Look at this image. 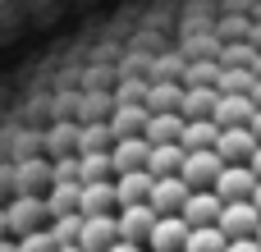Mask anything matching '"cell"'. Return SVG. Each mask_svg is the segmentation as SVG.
Here are the masks:
<instances>
[{
	"label": "cell",
	"mask_w": 261,
	"mask_h": 252,
	"mask_svg": "<svg viewBox=\"0 0 261 252\" xmlns=\"http://www.w3.org/2000/svg\"><path fill=\"white\" fill-rule=\"evenodd\" d=\"M5 220H9V234L18 239V234H32V230H41L46 220H50V211H46V197L41 193H18L9 207H5Z\"/></svg>",
	"instance_id": "6da1fadb"
},
{
	"label": "cell",
	"mask_w": 261,
	"mask_h": 252,
	"mask_svg": "<svg viewBox=\"0 0 261 252\" xmlns=\"http://www.w3.org/2000/svg\"><path fill=\"white\" fill-rule=\"evenodd\" d=\"M220 170H225V156L216 147H197V152H184V170L179 174H184L188 188H211Z\"/></svg>",
	"instance_id": "7a4b0ae2"
},
{
	"label": "cell",
	"mask_w": 261,
	"mask_h": 252,
	"mask_svg": "<svg viewBox=\"0 0 261 252\" xmlns=\"http://www.w3.org/2000/svg\"><path fill=\"white\" fill-rule=\"evenodd\" d=\"M188 193H193V188L184 184V174H156V179H151V197H147V202H151V211H156V216H179V211H184V202H188Z\"/></svg>",
	"instance_id": "3957f363"
},
{
	"label": "cell",
	"mask_w": 261,
	"mask_h": 252,
	"mask_svg": "<svg viewBox=\"0 0 261 252\" xmlns=\"http://www.w3.org/2000/svg\"><path fill=\"white\" fill-rule=\"evenodd\" d=\"M229 239H243V234H257V225H261V211H257V202L252 197H234V202H225L220 207V220H216Z\"/></svg>",
	"instance_id": "277c9868"
},
{
	"label": "cell",
	"mask_w": 261,
	"mask_h": 252,
	"mask_svg": "<svg viewBox=\"0 0 261 252\" xmlns=\"http://www.w3.org/2000/svg\"><path fill=\"white\" fill-rule=\"evenodd\" d=\"M225 202H234V197H252V188H257V170L248 165V161H225V170L216 174V184H211Z\"/></svg>",
	"instance_id": "5b68a950"
},
{
	"label": "cell",
	"mask_w": 261,
	"mask_h": 252,
	"mask_svg": "<svg viewBox=\"0 0 261 252\" xmlns=\"http://www.w3.org/2000/svg\"><path fill=\"white\" fill-rule=\"evenodd\" d=\"M115 239H119L115 211H106V216H83V230H78V248L83 252H106Z\"/></svg>",
	"instance_id": "8992f818"
},
{
	"label": "cell",
	"mask_w": 261,
	"mask_h": 252,
	"mask_svg": "<svg viewBox=\"0 0 261 252\" xmlns=\"http://www.w3.org/2000/svg\"><path fill=\"white\" fill-rule=\"evenodd\" d=\"M115 220H119V239H128V243H142V248H147V234H151V225H156L151 202L119 207V211H115Z\"/></svg>",
	"instance_id": "52a82bcc"
},
{
	"label": "cell",
	"mask_w": 261,
	"mask_h": 252,
	"mask_svg": "<svg viewBox=\"0 0 261 252\" xmlns=\"http://www.w3.org/2000/svg\"><path fill=\"white\" fill-rule=\"evenodd\" d=\"M184 239H188V220L184 216H156V225L147 234V248L151 252H184Z\"/></svg>",
	"instance_id": "ba28073f"
},
{
	"label": "cell",
	"mask_w": 261,
	"mask_h": 252,
	"mask_svg": "<svg viewBox=\"0 0 261 252\" xmlns=\"http://www.w3.org/2000/svg\"><path fill=\"white\" fill-rule=\"evenodd\" d=\"M252 110H257L252 92H220V96H216L211 119H216L220 129H229V124H248V119H252Z\"/></svg>",
	"instance_id": "9c48e42d"
},
{
	"label": "cell",
	"mask_w": 261,
	"mask_h": 252,
	"mask_svg": "<svg viewBox=\"0 0 261 252\" xmlns=\"http://www.w3.org/2000/svg\"><path fill=\"white\" fill-rule=\"evenodd\" d=\"M220 207H225V197H220L216 188H193L179 216H184L188 225H216V220H220Z\"/></svg>",
	"instance_id": "30bf717a"
},
{
	"label": "cell",
	"mask_w": 261,
	"mask_h": 252,
	"mask_svg": "<svg viewBox=\"0 0 261 252\" xmlns=\"http://www.w3.org/2000/svg\"><path fill=\"white\" fill-rule=\"evenodd\" d=\"M216 96H220V87H216V83H184L179 115H184V119H211V110H216Z\"/></svg>",
	"instance_id": "8fae6325"
},
{
	"label": "cell",
	"mask_w": 261,
	"mask_h": 252,
	"mask_svg": "<svg viewBox=\"0 0 261 252\" xmlns=\"http://www.w3.org/2000/svg\"><path fill=\"white\" fill-rule=\"evenodd\" d=\"M147 152H151V142H147L142 133H133V138H115V142H110L115 174H124V170H147Z\"/></svg>",
	"instance_id": "7c38bea8"
},
{
	"label": "cell",
	"mask_w": 261,
	"mask_h": 252,
	"mask_svg": "<svg viewBox=\"0 0 261 252\" xmlns=\"http://www.w3.org/2000/svg\"><path fill=\"white\" fill-rule=\"evenodd\" d=\"M216 152H220L225 161H248V156L257 152V133H252L248 124H229V129H220Z\"/></svg>",
	"instance_id": "4fadbf2b"
},
{
	"label": "cell",
	"mask_w": 261,
	"mask_h": 252,
	"mask_svg": "<svg viewBox=\"0 0 261 252\" xmlns=\"http://www.w3.org/2000/svg\"><path fill=\"white\" fill-rule=\"evenodd\" d=\"M78 211H83V216H106V211H119V197H115V179H92V184H83Z\"/></svg>",
	"instance_id": "5bb4252c"
},
{
	"label": "cell",
	"mask_w": 261,
	"mask_h": 252,
	"mask_svg": "<svg viewBox=\"0 0 261 252\" xmlns=\"http://www.w3.org/2000/svg\"><path fill=\"white\" fill-rule=\"evenodd\" d=\"M151 170H124V174H115V197H119V207H138V202H147L151 197Z\"/></svg>",
	"instance_id": "9a60e30c"
},
{
	"label": "cell",
	"mask_w": 261,
	"mask_h": 252,
	"mask_svg": "<svg viewBox=\"0 0 261 252\" xmlns=\"http://www.w3.org/2000/svg\"><path fill=\"white\" fill-rule=\"evenodd\" d=\"M147 101H119V110L110 115V129H115V138H133V133H142L147 129Z\"/></svg>",
	"instance_id": "2e32d148"
},
{
	"label": "cell",
	"mask_w": 261,
	"mask_h": 252,
	"mask_svg": "<svg viewBox=\"0 0 261 252\" xmlns=\"http://www.w3.org/2000/svg\"><path fill=\"white\" fill-rule=\"evenodd\" d=\"M179 133H184V115L179 110H151L147 115V129H142L147 142H179Z\"/></svg>",
	"instance_id": "e0dca14e"
},
{
	"label": "cell",
	"mask_w": 261,
	"mask_h": 252,
	"mask_svg": "<svg viewBox=\"0 0 261 252\" xmlns=\"http://www.w3.org/2000/svg\"><path fill=\"white\" fill-rule=\"evenodd\" d=\"M147 170L151 174H179L184 170V142H151Z\"/></svg>",
	"instance_id": "ac0fdd59"
},
{
	"label": "cell",
	"mask_w": 261,
	"mask_h": 252,
	"mask_svg": "<svg viewBox=\"0 0 261 252\" xmlns=\"http://www.w3.org/2000/svg\"><path fill=\"white\" fill-rule=\"evenodd\" d=\"M229 234L220 225H188V239H184V252H225Z\"/></svg>",
	"instance_id": "d6986e66"
},
{
	"label": "cell",
	"mask_w": 261,
	"mask_h": 252,
	"mask_svg": "<svg viewBox=\"0 0 261 252\" xmlns=\"http://www.w3.org/2000/svg\"><path fill=\"white\" fill-rule=\"evenodd\" d=\"M216 138H220V124H216V119H184V133H179L184 152H197V147H216Z\"/></svg>",
	"instance_id": "ffe728a7"
},
{
	"label": "cell",
	"mask_w": 261,
	"mask_h": 252,
	"mask_svg": "<svg viewBox=\"0 0 261 252\" xmlns=\"http://www.w3.org/2000/svg\"><path fill=\"white\" fill-rule=\"evenodd\" d=\"M41 184H50V165H46V161L28 156V161L14 165V188H18V193H37Z\"/></svg>",
	"instance_id": "44dd1931"
},
{
	"label": "cell",
	"mask_w": 261,
	"mask_h": 252,
	"mask_svg": "<svg viewBox=\"0 0 261 252\" xmlns=\"http://www.w3.org/2000/svg\"><path fill=\"white\" fill-rule=\"evenodd\" d=\"M147 110H179V101H184V83H170V78H161V83H151L147 87Z\"/></svg>",
	"instance_id": "7402d4cb"
},
{
	"label": "cell",
	"mask_w": 261,
	"mask_h": 252,
	"mask_svg": "<svg viewBox=\"0 0 261 252\" xmlns=\"http://www.w3.org/2000/svg\"><path fill=\"white\" fill-rule=\"evenodd\" d=\"M110 174H115L110 152H83V156H78V179H83V184H92V179H110Z\"/></svg>",
	"instance_id": "603a6c76"
},
{
	"label": "cell",
	"mask_w": 261,
	"mask_h": 252,
	"mask_svg": "<svg viewBox=\"0 0 261 252\" xmlns=\"http://www.w3.org/2000/svg\"><path fill=\"white\" fill-rule=\"evenodd\" d=\"M46 230H50L55 248H60V243H78V230H83V211H69V216H50V220H46Z\"/></svg>",
	"instance_id": "cb8c5ba5"
},
{
	"label": "cell",
	"mask_w": 261,
	"mask_h": 252,
	"mask_svg": "<svg viewBox=\"0 0 261 252\" xmlns=\"http://www.w3.org/2000/svg\"><path fill=\"white\" fill-rule=\"evenodd\" d=\"M110 142H115V129H110V124H87V129H78V152H110Z\"/></svg>",
	"instance_id": "d4e9b609"
},
{
	"label": "cell",
	"mask_w": 261,
	"mask_h": 252,
	"mask_svg": "<svg viewBox=\"0 0 261 252\" xmlns=\"http://www.w3.org/2000/svg\"><path fill=\"white\" fill-rule=\"evenodd\" d=\"M14 252H55V239H50V230L41 225V230H32V234H18V239H14Z\"/></svg>",
	"instance_id": "484cf974"
},
{
	"label": "cell",
	"mask_w": 261,
	"mask_h": 252,
	"mask_svg": "<svg viewBox=\"0 0 261 252\" xmlns=\"http://www.w3.org/2000/svg\"><path fill=\"white\" fill-rule=\"evenodd\" d=\"M50 142H55L60 152H69V147H78V124H64V119H60V124L50 129Z\"/></svg>",
	"instance_id": "4316f807"
},
{
	"label": "cell",
	"mask_w": 261,
	"mask_h": 252,
	"mask_svg": "<svg viewBox=\"0 0 261 252\" xmlns=\"http://www.w3.org/2000/svg\"><path fill=\"white\" fill-rule=\"evenodd\" d=\"M252 55H257V46H229L225 64H252Z\"/></svg>",
	"instance_id": "83f0119b"
},
{
	"label": "cell",
	"mask_w": 261,
	"mask_h": 252,
	"mask_svg": "<svg viewBox=\"0 0 261 252\" xmlns=\"http://www.w3.org/2000/svg\"><path fill=\"white\" fill-rule=\"evenodd\" d=\"M216 78H220L216 64H193V69H188V83H216Z\"/></svg>",
	"instance_id": "f1b7e54d"
},
{
	"label": "cell",
	"mask_w": 261,
	"mask_h": 252,
	"mask_svg": "<svg viewBox=\"0 0 261 252\" xmlns=\"http://www.w3.org/2000/svg\"><path fill=\"white\" fill-rule=\"evenodd\" d=\"M225 252H261V243H257V234H243V239H229Z\"/></svg>",
	"instance_id": "f546056e"
},
{
	"label": "cell",
	"mask_w": 261,
	"mask_h": 252,
	"mask_svg": "<svg viewBox=\"0 0 261 252\" xmlns=\"http://www.w3.org/2000/svg\"><path fill=\"white\" fill-rule=\"evenodd\" d=\"M147 96V83H124L119 87V101H142Z\"/></svg>",
	"instance_id": "4dcf8cb0"
},
{
	"label": "cell",
	"mask_w": 261,
	"mask_h": 252,
	"mask_svg": "<svg viewBox=\"0 0 261 252\" xmlns=\"http://www.w3.org/2000/svg\"><path fill=\"white\" fill-rule=\"evenodd\" d=\"M106 252H147V248H142V243H128V239H115Z\"/></svg>",
	"instance_id": "1f68e13d"
},
{
	"label": "cell",
	"mask_w": 261,
	"mask_h": 252,
	"mask_svg": "<svg viewBox=\"0 0 261 252\" xmlns=\"http://www.w3.org/2000/svg\"><path fill=\"white\" fill-rule=\"evenodd\" d=\"M248 129L257 133V142H261V106H257V110H252V119H248Z\"/></svg>",
	"instance_id": "d6a6232c"
},
{
	"label": "cell",
	"mask_w": 261,
	"mask_h": 252,
	"mask_svg": "<svg viewBox=\"0 0 261 252\" xmlns=\"http://www.w3.org/2000/svg\"><path fill=\"white\" fill-rule=\"evenodd\" d=\"M248 165H252V170H257V179H261V142H257V152H252V156H248Z\"/></svg>",
	"instance_id": "836d02e7"
},
{
	"label": "cell",
	"mask_w": 261,
	"mask_h": 252,
	"mask_svg": "<svg viewBox=\"0 0 261 252\" xmlns=\"http://www.w3.org/2000/svg\"><path fill=\"white\" fill-rule=\"evenodd\" d=\"M252 73H257V78H261V51H257V55H252Z\"/></svg>",
	"instance_id": "e575fe53"
},
{
	"label": "cell",
	"mask_w": 261,
	"mask_h": 252,
	"mask_svg": "<svg viewBox=\"0 0 261 252\" xmlns=\"http://www.w3.org/2000/svg\"><path fill=\"white\" fill-rule=\"evenodd\" d=\"M252 101H257V106H261V78H257V83H252Z\"/></svg>",
	"instance_id": "d590c367"
},
{
	"label": "cell",
	"mask_w": 261,
	"mask_h": 252,
	"mask_svg": "<svg viewBox=\"0 0 261 252\" xmlns=\"http://www.w3.org/2000/svg\"><path fill=\"white\" fill-rule=\"evenodd\" d=\"M55 252H83V248H78V243H60Z\"/></svg>",
	"instance_id": "8d00e7d4"
},
{
	"label": "cell",
	"mask_w": 261,
	"mask_h": 252,
	"mask_svg": "<svg viewBox=\"0 0 261 252\" xmlns=\"http://www.w3.org/2000/svg\"><path fill=\"white\" fill-rule=\"evenodd\" d=\"M252 202H257V211H261V179H257V188H252Z\"/></svg>",
	"instance_id": "74e56055"
},
{
	"label": "cell",
	"mask_w": 261,
	"mask_h": 252,
	"mask_svg": "<svg viewBox=\"0 0 261 252\" xmlns=\"http://www.w3.org/2000/svg\"><path fill=\"white\" fill-rule=\"evenodd\" d=\"M5 234H9V220H5V211H0V239H5Z\"/></svg>",
	"instance_id": "f35d334b"
},
{
	"label": "cell",
	"mask_w": 261,
	"mask_h": 252,
	"mask_svg": "<svg viewBox=\"0 0 261 252\" xmlns=\"http://www.w3.org/2000/svg\"><path fill=\"white\" fill-rule=\"evenodd\" d=\"M0 252H14V243H9V239H0Z\"/></svg>",
	"instance_id": "ab89813d"
},
{
	"label": "cell",
	"mask_w": 261,
	"mask_h": 252,
	"mask_svg": "<svg viewBox=\"0 0 261 252\" xmlns=\"http://www.w3.org/2000/svg\"><path fill=\"white\" fill-rule=\"evenodd\" d=\"M257 243H261V225H257Z\"/></svg>",
	"instance_id": "60d3db41"
},
{
	"label": "cell",
	"mask_w": 261,
	"mask_h": 252,
	"mask_svg": "<svg viewBox=\"0 0 261 252\" xmlns=\"http://www.w3.org/2000/svg\"><path fill=\"white\" fill-rule=\"evenodd\" d=\"M147 252H151V248H147Z\"/></svg>",
	"instance_id": "b9f144b4"
}]
</instances>
